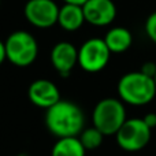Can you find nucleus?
I'll use <instances>...</instances> for the list:
<instances>
[{
    "instance_id": "1",
    "label": "nucleus",
    "mask_w": 156,
    "mask_h": 156,
    "mask_svg": "<svg viewBox=\"0 0 156 156\" xmlns=\"http://www.w3.org/2000/svg\"><path fill=\"white\" fill-rule=\"evenodd\" d=\"M45 125L47 129L58 138L77 137L83 130L85 115L76 103L60 99L47 110Z\"/></svg>"
},
{
    "instance_id": "2",
    "label": "nucleus",
    "mask_w": 156,
    "mask_h": 156,
    "mask_svg": "<svg viewBox=\"0 0 156 156\" xmlns=\"http://www.w3.org/2000/svg\"><path fill=\"white\" fill-rule=\"evenodd\" d=\"M118 93L123 103L130 105H145L156 96V82L143 71L125 74L118 82Z\"/></svg>"
},
{
    "instance_id": "3",
    "label": "nucleus",
    "mask_w": 156,
    "mask_h": 156,
    "mask_svg": "<svg viewBox=\"0 0 156 156\" xmlns=\"http://www.w3.org/2000/svg\"><path fill=\"white\" fill-rule=\"evenodd\" d=\"M126 119V108L123 101L114 97L100 100L92 114L93 126L104 136L116 134Z\"/></svg>"
},
{
    "instance_id": "4",
    "label": "nucleus",
    "mask_w": 156,
    "mask_h": 156,
    "mask_svg": "<svg viewBox=\"0 0 156 156\" xmlns=\"http://www.w3.org/2000/svg\"><path fill=\"white\" fill-rule=\"evenodd\" d=\"M5 55L12 65L18 67L30 66L38 54L36 38L26 30H15L4 41Z\"/></svg>"
},
{
    "instance_id": "5",
    "label": "nucleus",
    "mask_w": 156,
    "mask_h": 156,
    "mask_svg": "<svg viewBox=\"0 0 156 156\" xmlns=\"http://www.w3.org/2000/svg\"><path fill=\"white\" fill-rule=\"evenodd\" d=\"M152 129L144 122L143 118L126 119L116 133V143L123 151L137 152L148 145Z\"/></svg>"
},
{
    "instance_id": "6",
    "label": "nucleus",
    "mask_w": 156,
    "mask_h": 156,
    "mask_svg": "<svg viewBox=\"0 0 156 156\" xmlns=\"http://www.w3.org/2000/svg\"><path fill=\"white\" fill-rule=\"evenodd\" d=\"M111 51L104 38H89L78 49V65L88 73H99L110 62Z\"/></svg>"
},
{
    "instance_id": "7",
    "label": "nucleus",
    "mask_w": 156,
    "mask_h": 156,
    "mask_svg": "<svg viewBox=\"0 0 156 156\" xmlns=\"http://www.w3.org/2000/svg\"><path fill=\"white\" fill-rule=\"evenodd\" d=\"M23 14L30 25L40 29H48L58 23L59 7L54 0H29L25 4Z\"/></svg>"
},
{
    "instance_id": "8",
    "label": "nucleus",
    "mask_w": 156,
    "mask_h": 156,
    "mask_svg": "<svg viewBox=\"0 0 156 156\" xmlns=\"http://www.w3.org/2000/svg\"><path fill=\"white\" fill-rule=\"evenodd\" d=\"M82 8L85 21L93 26H107L116 16V7L112 0H88Z\"/></svg>"
},
{
    "instance_id": "9",
    "label": "nucleus",
    "mask_w": 156,
    "mask_h": 156,
    "mask_svg": "<svg viewBox=\"0 0 156 156\" xmlns=\"http://www.w3.org/2000/svg\"><path fill=\"white\" fill-rule=\"evenodd\" d=\"M30 101L36 107L48 110L60 100V93L58 86L49 80H36L30 83L27 90Z\"/></svg>"
},
{
    "instance_id": "10",
    "label": "nucleus",
    "mask_w": 156,
    "mask_h": 156,
    "mask_svg": "<svg viewBox=\"0 0 156 156\" xmlns=\"http://www.w3.org/2000/svg\"><path fill=\"white\" fill-rule=\"evenodd\" d=\"M51 63L62 77H67L78 65V49L69 41L55 44L51 51Z\"/></svg>"
},
{
    "instance_id": "11",
    "label": "nucleus",
    "mask_w": 156,
    "mask_h": 156,
    "mask_svg": "<svg viewBox=\"0 0 156 156\" xmlns=\"http://www.w3.org/2000/svg\"><path fill=\"white\" fill-rule=\"evenodd\" d=\"M85 14H83L82 5L78 4H69L65 3V5L59 8V16H58V25L62 29L67 32H76L83 25Z\"/></svg>"
},
{
    "instance_id": "12",
    "label": "nucleus",
    "mask_w": 156,
    "mask_h": 156,
    "mask_svg": "<svg viewBox=\"0 0 156 156\" xmlns=\"http://www.w3.org/2000/svg\"><path fill=\"white\" fill-rule=\"evenodd\" d=\"M104 41L110 48L111 54H122L132 47L133 36L129 29L122 26L112 27L104 36Z\"/></svg>"
},
{
    "instance_id": "13",
    "label": "nucleus",
    "mask_w": 156,
    "mask_h": 156,
    "mask_svg": "<svg viewBox=\"0 0 156 156\" xmlns=\"http://www.w3.org/2000/svg\"><path fill=\"white\" fill-rule=\"evenodd\" d=\"M86 149L78 137L58 138L52 147L51 156H85Z\"/></svg>"
},
{
    "instance_id": "14",
    "label": "nucleus",
    "mask_w": 156,
    "mask_h": 156,
    "mask_svg": "<svg viewBox=\"0 0 156 156\" xmlns=\"http://www.w3.org/2000/svg\"><path fill=\"white\" fill-rule=\"evenodd\" d=\"M78 138H80V141L82 143V145L85 147L86 151H93V149H97L103 144L104 134H103L99 129H96V127L93 126V127L83 129Z\"/></svg>"
},
{
    "instance_id": "15",
    "label": "nucleus",
    "mask_w": 156,
    "mask_h": 156,
    "mask_svg": "<svg viewBox=\"0 0 156 156\" xmlns=\"http://www.w3.org/2000/svg\"><path fill=\"white\" fill-rule=\"evenodd\" d=\"M145 33L152 43L156 44V11L151 14L145 21Z\"/></svg>"
},
{
    "instance_id": "16",
    "label": "nucleus",
    "mask_w": 156,
    "mask_h": 156,
    "mask_svg": "<svg viewBox=\"0 0 156 156\" xmlns=\"http://www.w3.org/2000/svg\"><path fill=\"white\" fill-rule=\"evenodd\" d=\"M140 71H143L144 74H147V76L154 78L156 76V65L154 62H147L143 65V67H141Z\"/></svg>"
},
{
    "instance_id": "17",
    "label": "nucleus",
    "mask_w": 156,
    "mask_h": 156,
    "mask_svg": "<svg viewBox=\"0 0 156 156\" xmlns=\"http://www.w3.org/2000/svg\"><path fill=\"white\" fill-rule=\"evenodd\" d=\"M144 122H145L147 125H148L151 129H154V127H156V114L154 112H149V114H147L145 116H144Z\"/></svg>"
},
{
    "instance_id": "18",
    "label": "nucleus",
    "mask_w": 156,
    "mask_h": 156,
    "mask_svg": "<svg viewBox=\"0 0 156 156\" xmlns=\"http://www.w3.org/2000/svg\"><path fill=\"white\" fill-rule=\"evenodd\" d=\"M5 59H7V55H5V45H4V43L0 40V65H2Z\"/></svg>"
},
{
    "instance_id": "19",
    "label": "nucleus",
    "mask_w": 156,
    "mask_h": 156,
    "mask_svg": "<svg viewBox=\"0 0 156 156\" xmlns=\"http://www.w3.org/2000/svg\"><path fill=\"white\" fill-rule=\"evenodd\" d=\"M65 3H69V4H78V5H83L88 0H63Z\"/></svg>"
},
{
    "instance_id": "20",
    "label": "nucleus",
    "mask_w": 156,
    "mask_h": 156,
    "mask_svg": "<svg viewBox=\"0 0 156 156\" xmlns=\"http://www.w3.org/2000/svg\"><path fill=\"white\" fill-rule=\"evenodd\" d=\"M154 80H155V82H156V76H155V77H154Z\"/></svg>"
}]
</instances>
